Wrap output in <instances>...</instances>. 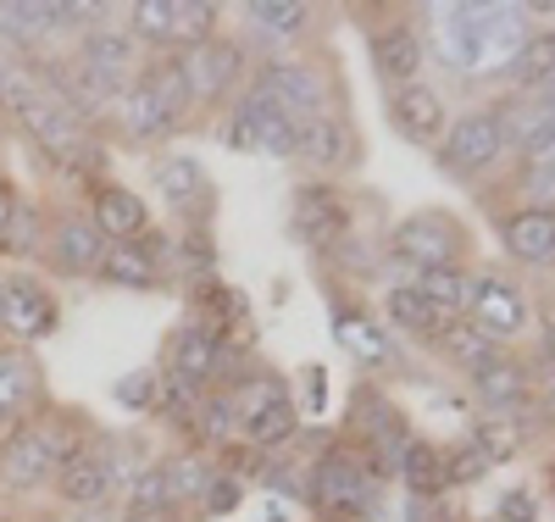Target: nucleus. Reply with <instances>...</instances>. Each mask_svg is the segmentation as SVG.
I'll list each match as a JSON object with an SVG mask.
<instances>
[{
	"label": "nucleus",
	"mask_w": 555,
	"mask_h": 522,
	"mask_svg": "<svg viewBox=\"0 0 555 522\" xmlns=\"http://www.w3.org/2000/svg\"><path fill=\"white\" fill-rule=\"evenodd\" d=\"M112 123L122 128V139H133V145H167L172 133L190 128L195 123V101H190L183 73H178V56L145 62V73L112 101Z\"/></svg>",
	"instance_id": "f257e3e1"
},
{
	"label": "nucleus",
	"mask_w": 555,
	"mask_h": 522,
	"mask_svg": "<svg viewBox=\"0 0 555 522\" xmlns=\"http://www.w3.org/2000/svg\"><path fill=\"white\" fill-rule=\"evenodd\" d=\"M384 479L356 445H322L306 461V506L322 511V522H366L378 506Z\"/></svg>",
	"instance_id": "f03ea898"
},
{
	"label": "nucleus",
	"mask_w": 555,
	"mask_h": 522,
	"mask_svg": "<svg viewBox=\"0 0 555 522\" xmlns=\"http://www.w3.org/2000/svg\"><path fill=\"white\" fill-rule=\"evenodd\" d=\"M467 245H473V233L461 228L450 212L428 206V212H411V217H400V222L389 228L384 262H389V267L400 272V283H405V278L428 272V267H461Z\"/></svg>",
	"instance_id": "7ed1b4c3"
},
{
	"label": "nucleus",
	"mask_w": 555,
	"mask_h": 522,
	"mask_svg": "<svg viewBox=\"0 0 555 522\" xmlns=\"http://www.w3.org/2000/svg\"><path fill=\"white\" fill-rule=\"evenodd\" d=\"M256 73H250V84L267 94V101L284 112V117H295V123H311V117H334L339 112V89H334V73L322 67V62H311V56H300V51H289V56H267V62H250Z\"/></svg>",
	"instance_id": "20e7f679"
},
{
	"label": "nucleus",
	"mask_w": 555,
	"mask_h": 522,
	"mask_svg": "<svg viewBox=\"0 0 555 522\" xmlns=\"http://www.w3.org/2000/svg\"><path fill=\"white\" fill-rule=\"evenodd\" d=\"M505 156H512V151H505V133H500V112H494V101H478V106H467V112H455L450 128H444V139L434 145L439 173L455 178V183H478V178H489Z\"/></svg>",
	"instance_id": "39448f33"
},
{
	"label": "nucleus",
	"mask_w": 555,
	"mask_h": 522,
	"mask_svg": "<svg viewBox=\"0 0 555 522\" xmlns=\"http://www.w3.org/2000/svg\"><path fill=\"white\" fill-rule=\"evenodd\" d=\"M172 56H178V73H183V84H190V101H195L201 117L217 112V106H228L245 89L250 51H245L240 39H228V34L206 39L201 51H172Z\"/></svg>",
	"instance_id": "423d86ee"
},
{
	"label": "nucleus",
	"mask_w": 555,
	"mask_h": 522,
	"mask_svg": "<svg viewBox=\"0 0 555 522\" xmlns=\"http://www.w3.org/2000/svg\"><path fill=\"white\" fill-rule=\"evenodd\" d=\"M467 322L478 328V334L500 351H512L528 322H533V301L528 290L505 272V267H489V272H473V301H467Z\"/></svg>",
	"instance_id": "0eeeda50"
},
{
	"label": "nucleus",
	"mask_w": 555,
	"mask_h": 522,
	"mask_svg": "<svg viewBox=\"0 0 555 522\" xmlns=\"http://www.w3.org/2000/svg\"><path fill=\"white\" fill-rule=\"evenodd\" d=\"M295 133H300V123L295 117H284L267 94L245 78V89L234 94V106H228V123H222V139L234 151H256V156H267V162H295Z\"/></svg>",
	"instance_id": "6e6552de"
},
{
	"label": "nucleus",
	"mask_w": 555,
	"mask_h": 522,
	"mask_svg": "<svg viewBox=\"0 0 555 522\" xmlns=\"http://www.w3.org/2000/svg\"><path fill=\"white\" fill-rule=\"evenodd\" d=\"M62 328V301L39 272H7V295H0V345H44Z\"/></svg>",
	"instance_id": "1a4fd4ad"
},
{
	"label": "nucleus",
	"mask_w": 555,
	"mask_h": 522,
	"mask_svg": "<svg viewBox=\"0 0 555 522\" xmlns=\"http://www.w3.org/2000/svg\"><path fill=\"white\" fill-rule=\"evenodd\" d=\"M356 212L345 201V189L328 183V178H306L295 195H289V233L306 245V251H328L350 233Z\"/></svg>",
	"instance_id": "9d476101"
},
{
	"label": "nucleus",
	"mask_w": 555,
	"mask_h": 522,
	"mask_svg": "<svg viewBox=\"0 0 555 522\" xmlns=\"http://www.w3.org/2000/svg\"><path fill=\"white\" fill-rule=\"evenodd\" d=\"M73 62L95 78L112 101L117 94L145 73V51L133 44V34L122 28V23H89L83 34H78V51H73Z\"/></svg>",
	"instance_id": "9b49d317"
},
{
	"label": "nucleus",
	"mask_w": 555,
	"mask_h": 522,
	"mask_svg": "<svg viewBox=\"0 0 555 522\" xmlns=\"http://www.w3.org/2000/svg\"><path fill=\"white\" fill-rule=\"evenodd\" d=\"M151 189H156V201H167L190 228H211V212H217V183L206 173L201 156H183V151H162L151 162Z\"/></svg>",
	"instance_id": "f8f14e48"
},
{
	"label": "nucleus",
	"mask_w": 555,
	"mask_h": 522,
	"mask_svg": "<svg viewBox=\"0 0 555 522\" xmlns=\"http://www.w3.org/2000/svg\"><path fill=\"white\" fill-rule=\"evenodd\" d=\"M17 123H23V133H28L56 167L73 162V156L89 145V139H95V123H89L78 106H67L62 94H51V89H39V101H34Z\"/></svg>",
	"instance_id": "ddd939ff"
},
{
	"label": "nucleus",
	"mask_w": 555,
	"mask_h": 522,
	"mask_svg": "<svg viewBox=\"0 0 555 522\" xmlns=\"http://www.w3.org/2000/svg\"><path fill=\"white\" fill-rule=\"evenodd\" d=\"M295 162H306L317 178L339 183V173H356V167H361V133H356V123H350L345 112L300 123V133H295Z\"/></svg>",
	"instance_id": "4468645a"
},
{
	"label": "nucleus",
	"mask_w": 555,
	"mask_h": 522,
	"mask_svg": "<svg viewBox=\"0 0 555 522\" xmlns=\"http://www.w3.org/2000/svg\"><path fill=\"white\" fill-rule=\"evenodd\" d=\"M467 390L483 417H517L533 406V361H522L517 351H494L483 367L467 372Z\"/></svg>",
	"instance_id": "2eb2a0df"
},
{
	"label": "nucleus",
	"mask_w": 555,
	"mask_h": 522,
	"mask_svg": "<svg viewBox=\"0 0 555 522\" xmlns=\"http://www.w3.org/2000/svg\"><path fill=\"white\" fill-rule=\"evenodd\" d=\"M101 256H106V240L83 212H51V233H44V256H39L51 267V278H95Z\"/></svg>",
	"instance_id": "dca6fc26"
},
{
	"label": "nucleus",
	"mask_w": 555,
	"mask_h": 522,
	"mask_svg": "<svg viewBox=\"0 0 555 522\" xmlns=\"http://www.w3.org/2000/svg\"><path fill=\"white\" fill-rule=\"evenodd\" d=\"M217 367H222V340H217V328H206V322L190 317V322H183L178 334L167 340L162 372L172 378V384L206 395V390H217Z\"/></svg>",
	"instance_id": "f3484780"
},
{
	"label": "nucleus",
	"mask_w": 555,
	"mask_h": 522,
	"mask_svg": "<svg viewBox=\"0 0 555 522\" xmlns=\"http://www.w3.org/2000/svg\"><path fill=\"white\" fill-rule=\"evenodd\" d=\"M44 400H51V395H44V372H39L34 351L0 345V440L17 434Z\"/></svg>",
	"instance_id": "a211bd4d"
},
{
	"label": "nucleus",
	"mask_w": 555,
	"mask_h": 522,
	"mask_svg": "<svg viewBox=\"0 0 555 522\" xmlns=\"http://www.w3.org/2000/svg\"><path fill=\"white\" fill-rule=\"evenodd\" d=\"M389 101V128L405 139V145H416V151H434L439 139H444V128H450V106H444V94L423 78V84H405V89H395V94H384Z\"/></svg>",
	"instance_id": "6ab92c4d"
},
{
	"label": "nucleus",
	"mask_w": 555,
	"mask_h": 522,
	"mask_svg": "<svg viewBox=\"0 0 555 522\" xmlns=\"http://www.w3.org/2000/svg\"><path fill=\"white\" fill-rule=\"evenodd\" d=\"M83 217L95 222V233L106 245H122V240H139V233L151 228V201L139 195V189L117 183V178H101V183H89Z\"/></svg>",
	"instance_id": "aec40b11"
},
{
	"label": "nucleus",
	"mask_w": 555,
	"mask_h": 522,
	"mask_svg": "<svg viewBox=\"0 0 555 522\" xmlns=\"http://www.w3.org/2000/svg\"><path fill=\"white\" fill-rule=\"evenodd\" d=\"M366 56H373V78L384 94L405 89V84H423V67H428V44L411 23H384L366 44Z\"/></svg>",
	"instance_id": "412c9836"
},
{
	"label": "nucleus",
	"mask_w": 555,
	"mask_h": 522,
	"mask_svg": "<svg viewBox=\"0 0 555 522\" xmlns=\"http://www.w3.org/2000/svg\"><path fill=\"white\" fill-rule=\"evenodd\" d=\"M550 245H555V212L512 206L500 217V256L512 267H550Z\"/></svg>",
	"instance_id": "4be33fe9"
},
{
	"label": "nucleus",
	"mask_w": 555,
	"mask_h": 522,
	"mask_svg": "<svg viewBox=\"0 0 555 522\" xmlns=\"http://www.w3.org/2000/svg\"><path fill=\"white\" fill-rule=\"evenodd\" d=\"M328 317H334V334L339 345L361 361V367H389L395 361V334L366 311V306H350V301H334L328 295Z\"/></svg>",
	"instance_id": "5701e85b"
},
{
	"label": "nucleus",
	"mask_w": 555,
	"mask_h": 522,
	"mask_svg": "<svg viewBox=\"0 0 555 522\" xmlns=\"http://www.w3.org/2000/svg\"><path fill=\"white\" fill-rule=\"evenodd\" d=\"M450 322H455V317H444L439 306H428V301L416 295L411 283H400V278L384 290V328H389V334H400V340L439 345V340L450 334Z\"/></svg>",
	"instance_id": "b1692460"
},
{
	"label": "nucleus",
	"mask_w": 555,
	"mask_h": 522,
	"mask_svg": "<svg viewBox=\"0 0 555 522\" xmlns=\"http://www.w3.org/2000/svg\"><path fill=\"white\" fill-rule=\"evenodd\" d=\"M311 17H317V7H306V0H250L245 7L250 39L278 44V56H289L295 44L311 34Z\"/></svg>",
	"instance_id": "393cba45"
},
{
	"label": "nucleus",
	"mask_w": 555,
	"mask_h": 522,
	"mask_svg": "<svg viewBox=\"0 0 555 522\" xmlns=\"http://www.w3.org/2000/svg\"><path fill=\"white\" fill-rule=\"evenodd\" d=\"M300 434H306V417H300L295 395H284V400H272L261 417L245 422V429H240V445H250L256 456H278V450H295Z\"/></svg>",
	"instance_id": "a878e982"
},
{
	"label": "nucleus",
	"mask_w": 555,
	"mask_h": 522,
	"mask_svg": "<svg viewBox=\"0 0 555 522\" xmlns=\"http://www.w3.org/2000/svg\"><path fill=\"white\" fill-rule=\"evenodd\" d=\"M95 283H106V290H128V295H156L167 278L156 272V262L133 240H122V245H106V256L95 267Z\"/></svg>",
	"instance_id": "bb28decb"
},
{
	"label": "nucleus",
	"mask_w": 555,
	"mask_h": 522,
	"mask_svg": "<svg viewBox=\"0 0 555 522\" xmlns=\"http://www.w3.org/2000/svg\"><path fill=\"white\" fill-rule=\"evenodd\" d=\"M395 479L411 489V500L434 506L444 495V456H439V445L423 440V434H411L405 450H400V461H395Z\"/></svg>",
	"instance_id": "cd10ccee"
},
{
	"label": "nucleus",
	"mask_w": 555,
	"mask_h": 522,
	"mask_svg": "<svg viewBox=\"0 0 555 522\" xmlns=\"http://www.w3.org/2000/svg\"><path fill=\"white\" fill-rule=\"evenodd\" d=\"M555 73V28H528V39L512 51V62H505V89L512 94H522V89H533V84H544Z\"/></svg>",
	"instance_id": "c85d7f7f"
},
{
	"label": "nucleus",
	"mask_w": 555,
	"mask_h": 522,
	"mask_svg": "<svg viewBox=\"0 0 555 522\" xmlns=\"http://www.w3.org/2000/svg\"><path fill=\"white\" fill-rule=\"evenodd\" d=\"M405 283L428 306H439L444 317H467V301H473V267L467 262H461V267H428V272L405 278Z\"/></svg>",
	"instance_id": "c756f323"
},
{
	"label": "nucleus",
	"mask_w": 555,
	"mask_h": 522,
	"mask_svg": "<svg viewBox=\"0 0 555 522\" xmlns=\"http://www.w3.org/2000/svg\"><path fill=\"white\" fill-rule=\"evenodd\" d=\"M162 467H167L172 506L183 511V506H201V495H206V484H211V472H217V456H206V450H195V445H183V450L162 456Z\"/></svg>",
	"instance_id": "7c9ffc66"
},
{
	"label": "nucleus",
	"mask_w": 555,
	"mask_h": 522,
	"mask_svg": "<svg viewBox=\"0 0 555 522\" xmlns=\"http://www.w3.org/2000/svg\"><path fill=\"white\" fill-rule=\"evenodd\" d=\"M122 511H139V517H178L162 456H145V461L133 467V479H128V489H122Z\"/></svg>",
	"instance_id": "2f4dec72"
},
{
	"label": "nucleus",
	"mask_w": 555,
	"mask_h": 522,
	"mask_svg": "<svg viewBox=\"0 0 555 522\" xmlns=\"http://www.w3.org/2000/svg\"><path fill=\"white\" fill-rule=\"evenodd\" d=\"M44 233H51V212H44L39 201H17L7 233H0V256H12V262H39L44 256Z\"/></svg>",
	"instance_id": "473e14b6"
},
{
	"label": "nucleus",
	"mask_w": 555,
	"mask_h": 522,
	"mask_svg": "<svg viewBox=\"0 0 555 522\" xmlns=\"http://www.w3.org/2000/svg\"><path fill=\"white\" fill-rule=\"evenodd\" d=\"M122 28L133 34L139 51H162L172 56V0H133V7H122Z\"/></svg>",
	"instance_id": "72a5a7b5"
},
{
	"label": "nucleus",
	"mask_w": 555,
	"mask_h": 522,
	"mask_svg": "<svg viewBox=\"0 0 555 522\" xmlns=\"http://www.w3.org/2000/svg\"><path fill=\"white\" fill-rule=\"evenodd\" d=\"M217 34H222L217 0H172V51H201Z\"/></svg>",
	"instance_id": "f704fd0d"
},
{
	"label": "nucleus",
	"mask_w": 555,
	"mask_h": 522,
	"mask_svg": "<svg viewBox=\"0 0 555 522\" xmlns=\"http://www.w3.org/2000/svg\"><path fill=\"white\" fill-rule=\"evenodd\" d=\"M284 395H295V390H289V378H284V372H272V367H250V372L240 378V384L228 390V400H234V417H240V429H245L250 417H261L272 400H284Z\"/></svg>",
	"instance_id": "c9c22d12"
},
{
	"label": "nucleus",
	"mask_w": 555,
	"mask_h": 522,
	"mask_svg": "<svg viewBox=\"0 0 555 522\" xmlns=\"http://www.w3.org/2000/svg\"><path fill=\"white\" fill-rule=\"evenodd\" d=\"M156 395H162V367H133L112 384V406L128 417H156Z\"/></svg>",
	"instance_id": "e433bc0d"
},
{
	"label": "nucleus",
	"mask_w": 555,
	"mask_h": 522,
	"mask_svg": "<svg viewBox=\"0 0 555 522\" xmlns=\"http://www.w3.org/2000/svg\"><path fill=\"white\" fill-rule=\"evenodd\" d=\"M434 351H439V356H444L450 367L473 372V367H483V361H489V356H494L500 345H489V340L478 334V328H473L467 317H455V322H450V334H444V340H439Z\"/></svg>",
	"instance_id": "4c0bfd02"
},
{
	"label": "nucleus",
	"mask_w": 555,
	"mask_h": 522,
	"mask_svg": "<svg viewBox=\"0 0 555 522\" xmlns=\"http://www.w3.org/2000/svg\"><path fill=\"white\" fill-rule=\"evenodd\" d=\"M467 440L483 450V461H489V467L512 461V456L522 450V429H512V417H483V422H478V429H473Z\"/></svg>",
	"instance_id": "58836bf2"
},
{
	"label": "nucleus",
	"mask_w": 555,
	"mask_h": 522,
	"mask_svg": "<svg viewBox=\"0 0 555 522\" xmlns=\"http://www.w3.org/2000/svg\"><path fill=\"white\" fill-rule=\"evenodd\" d=\"M439 456H444V489H450V484H483V472H489V461H483V450H478L473 440H455V445H439Z\"/></svg>",
	"instance_id": "ea45409f"
},
{
	"label": "nucleus",
	"mask_w": 555,
	"mask_h": 522,
	"mask_svg": "<svg viewBox=\"0 0 555 522\" xmlns=\"http://www.w3.org/2000/svg\"><path fill=\"white\" fill-rule=\"evenodd\" d=\"M245 506V479H234V472H211V484H206V495H201V517H228V511H240Z\"/></svg>",
	"instance_id": "a19ab883"
},
{
	"label": "nucleus",
	"mask_w": 555,
	"mask_h": 522,
	"mask_svg": "<svg viewBox=\"0 0 555 522\" xmlns=\"http://www.w3.org/2000/svg\"><path fill=\"white\" fill-rule=\"evenodd\" d=\"M517 189H522V206L555 212V162H539V167H517Z\"/></svg>",
	"instance_id": "79ce46f5"
},
{
	"label": "nucleus",
	"mask_w": 555,
	"mask_h": 522,
	"mask_svg": "<svg viewBox=\"0 0 555 522\" xmlns=\"http://www.w3.org/2000/svg\"><path fill=\"white\" fill-rule=\"evenodd\" d=\"M539 162H555V123H544L528 145L517 151V167H539Z\"/></svg>",
	"instance_id": "37998d69"
},
{
	"label": "nucleus",
	"mask_w": 555,
	"mask_h": 522,
	"mask_svg": "<svg viewBox=\"0 0 555 522\" xmlns=\"http://www.w3.org/2000/svg\"><path fill=\"white\" fill-rule=\"evenodd\" d=\"M300 390H306V400H295L300 417H322V367H317V361L300 367Z\"/></svg>",
	"instance_id": "c03bdc74"
},
{
	"label": "nucleus",
	"mask_w": 555,
	"mask_h": 522,
	"mask_svg": "<svg viewBox=\"0 0 555 522\" xmlns=\"http://www.w3.org/2000/svg\"><path fill=\"white\" fill-rule=\"evenodd\" d=\"M500 522H539V511H533V495L528 489H512L500 500Z\"/></svg>",
	"instance_id": "a18cd8bd"
},
{
	"label": "nucleus",
	"mask_w": 555,
	"mask_h": 522,
	"mask_svg": "<svg viewBox=\"0 0 555 522\" xmlns=\"http://www.w3.org/2000/svg\"><path fill=\"white\" fill-rule=\"evenodd\" d=\"M522 101H528V106H539V112H544V117L555 123V73H550L544 84H533V89H522Z\"/></svg>",
	"instance_id": "49530a36"
},
{
	"label": "nucleus",
	"mask_w": 555,
	"mask_h": 522,
	"mask_svg": "<svg viewBox=\"0 0 555 522\" xmlns=\"http://www.w3.org/2000/svg\"><path fill=\"white\" fill-rule=\"evenodd\" d=\"M17 201H23V189L0 173V233H7V222H12V212H17Z\"/></svg>",
	"instance_id": "de8ad7c7"
},
{
	"label": "nucleus",
	"mask_w": 555,
	"mask_h": 522,
	"mask_svg": "<svg viewBox=\"0 0 555 522\" xmlns=\"http://www.w3.org/2000/svg\"><path fill=\"white\" fill-rule=\"evenodd\" d=\"M533 411H539V429H550V434H555V378H544V390H539Z\"/></svg>",
	"instance_id": "09e8293b"
},
{
	"label": "nucleus",
	"mask_w": 555,
	"mask_h": 522,
	"mask_svg": "<svg viewBox=\"0 0 555 522\" xmlns=\"http://www.w3.org/2000/svg\"><path fill=\"white\" fill-rule=\"evenodd\" d=\"M533 367H555V317L544 322V334H539V361Z\"/></svg>",
	"instance_id": "8fccbe9b"
},
{
	"label": "nucleus",
	"mask_w": 555,
	"mask_h": 522,
	"mask_svg": "<svg viewBox=\"0 0 555 522\" xmlns=\"http://www.w3.org/2000/svg\"><path fill=\"white\" fill-rule=\"evenodd\" d=\"M112 522H178V517H139V511H122V517H112Z\"/></svg>",
	"instance_id": "3c124183"
},
{
	"label": "nucleus",
	"mask_w": 555,
	"mask_h": 522,
	"mask_svg": "<svg viewBox=\"0 0 555 522\" xmlns=\"http://www.w3.org/2000/svg\"><path fill=\"white\" fill-rule=\"evenodd\" d=\"M39 522H67V517H39Z\"/></svg>",
	"instance_id": "603ef678"
},
{
	"label": "nucleus",
	"mask_w": 555,
	"mask_h": 522,
	"mask_svg": "<svg viewBox=\"0 0 555 522\" xmlns=\"http://www.w3.org/2000/svg\"><path fill=\"white\" fill-rule=\"evenodd\" d=\"M0 295H7V272H0Z\"/></svg>",
	"instance_id": "864d4df0"
},
{
	"label": "nucleus",
	"mask_w": 555,
	"mask_h": 522,
	"mask_svg": "<svg viewBox=\"0 0 555 522\" xmlns=\"http://www.w3.org/2000/svg\"><path fill=\"white\" fill-rule=\"evenodd\" d=\"M550 267H555V245H550Z\"/></svg>",
	"instance_id": "5fc2aeb1"
}]
</instances>
